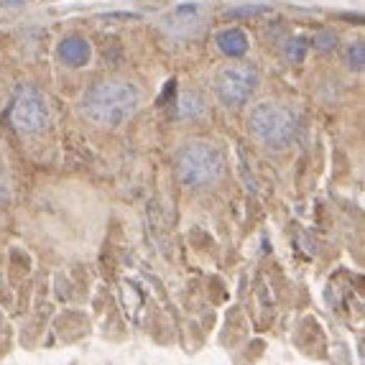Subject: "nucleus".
Returning <instances> with one entry per match:
<instances>
[{"instance_id":"obj_1","label":"nucleus","mask_w":365,"mask_h":365,"mask_svg":"<svg viewBox=\"0 0 365 365\" xmlns=\"http://www.w3.org/2000/svg\"><path fill=\"white\" fill-rule=\"evenodd\" d=\"M138 105L140 92L130 82H125V79H105V82L92 85L82 95L79 110L95 125L113 128V125H120L128 118H133Z\"/></svg>"},{"instance_id":"obj_2","label":"nucleus","mask_w":365,"mask_h":365,"mask_svg":"<svg viewBox=\"0 0 365 365\" xmlns=\"http://www.w3.org/2000/svg\"><path fill=\"white\" fill-rule=\"evenodd\" d=\"M248 130L268 148H287L299 133V115L292 105L261 103L250 110Z\"/></svg>"},{"instance_id":"obj_3","label":"nucleus","mask_w":365,"mask_h":365,"mask_svg":"<svg viewBox=\"0 0 365 365\" xmlns=\"http://www.w3.org/2000/svg\"><path fill=\"white\" fill-rule=\"evenodd\" d=\"M225 171V158L210 140H189L177 153V174L184 187H210Z\"/></svg>"},{"instance_id":"obj_4","label":"nucleus","mask_w":365,"mask_h":365,"mask_svg":"<svg viewBox=\"0 0 365 365\" xmlns=\"http://www.w3.org/2000/svg\"><path fill=\"white\" fill-rule=\"evenodd\" d=\"M258 72L250 64H227L215 77V95L227 108H240L256 92Z\"/></svg>"},{"instance_id":"obj_5","label":"nucleus","mask_w":365,"mask_h":365,"mask_svg":"<svg viewBox=\"0 0 365 365\" xmlns=\"http://www.w3.org/2000/svg\"><path fill=\"white\" fill-rule=\"evenodd\" d=\"M8 120L19 133L34 135L38 130L46 128L49 123V105H46V98L36 87H24L19 90V95L13 98L11 113H8Z\"/></svg>"},{"instance_id":"obj_6","label":"nucleus","mask_w":365,"mask_h":365,"mask_svg":"<svg viewBox=\"0 0 365 365\" xmlns=\"http://www.w3.org/2000/svg\"><path fill=\"white\" fill-rule=\"evenodd\" d=\"M59 59L69 67H82L90 59V43L79 36H69L59 43Z\"/></svg>"},{"instance_id":"obj_7","label":"nucleus","mask_w":365,"mask_h":365,"mask_svg":"<svg viewBox=\"0 0 365 365\" xmlns=\"http://www.w3.org/2000/svg\"><path fill=\"white\" fill-rule=\"evenodd\" d=\"M217 46L220 51H225L230 56H240L248 49V38L240 29H227L222 34H217Z\"/></svg>"},{"instance_id":"obj_8","label":"nucleus","mask_w":365,"mask_h":365,"mask_svg":"<svg viewBox=\"0 0 365 365\" xmlns=\"http://www.w3.org/2000/svg\"><path fill=\"white\" fill-rule=\"evenodd\" d=\"M179 110H182V115L195 118V115H200L202 110H205V105H202V100H197L195 95L189 92V95H184V98L179 100Z\"/></svg>"},{"instance_id":"obj_9","label":"nucleus","mask_w":365,"mask_h":365,"mask_svg":"<svg viewBox=\"0 0 365 365\" xmlns=\"http://www.w3.org/2000/svg\"><path fill=\"white\" fill-rule=\"evenodd\" d=\"M347 61H350V67L363 69V64H365V49H363V43L355 41L353 46H347Z\"/></svg>"},{"instance_id":"obj_10","label":"nucleus","mask_w":365,"mask_h":365,"mask_svg":"<svg viewBox=\"0 0 365 365\" xmlns=\"http://www.w3.org/2000/svg\"><path fill=\"white\" fill-rule=\"evenodd\" d=\"M8 197V177H6V171H3V166H0V202Z\"/></svg>"},{"instance_id":"obj_11","label":"nucleus","mask_w":365,"mask_h":365,"mask_svg":"<svg viewBox=\"0 0 365 365\" xmlns=\"http://www.w3.org/2000/svg\"><path fill=\"white\" fill-rule=\"evenodd\" d=\"M3 3H11V6H16V3H24V0H3Z\"/></svg>"}]
</instances>
